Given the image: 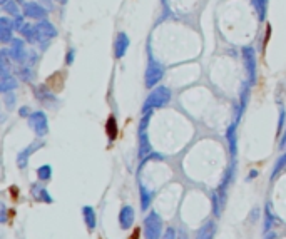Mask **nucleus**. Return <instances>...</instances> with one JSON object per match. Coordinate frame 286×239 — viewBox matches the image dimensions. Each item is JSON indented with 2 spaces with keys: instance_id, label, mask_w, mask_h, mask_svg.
<instances>
[{
  "instance_id": "393cba45",
  "label": "nucleus",
  "mask_w": 286,
  "mask_h": 239,
  "mask_svg": "<svg viewBox=\"0 0 286 239\" xmlns=\"http://www.w3.org/2000/svg\"><path fill=\"white\" fill-rule=\"evenodd\" d=\"M284 166H286V154L284 156H281L278 161H276V164L275 167H273V174H271V179H276V176L284 169Z\"/></svg>"
},
{
  "instance_id": "473e14b6",
  "label": "nucleus",
  "mask_w": 286,
  "mask_h": 239,
  "mask_svg": "<svg viewBox=\"0 0 286 239\" xmlns=\"http://www.w3.org/2000/svg\"><path fill=\"white\" fill-rule=\"evenodd\" d=\"M19 116H20V117H29V116H30V112H29V107H27V105L20 107V109H19Z\"/></svg>"
},
{
  "instance_id": "cd10ccee",
  "label": "nucleus",
  "mask_w": 286,
  "mask_h": 239,
  "mask_svg": "<svg viewBox=\"0 0 286 239\" xmlns=\"http://www.w3.org/2000/svg\"><path fill=\"white\" fill-rule=\"evenodd\" d=\"M12 23H14V31H22V27L26 25V22H23V19H22V15H19V17H14V20H12Z\"/></svg>"
},
{
  "instance_id": "6ab92c4d",
  "label": "nucleus",
  "mask_w": 286,
  "mask_h": 239,
  "mask_svg": "<svg viewBox=\"0 0 286 239\" xmlns=\"http://www.w3.org/2000/svg\"><path fill=\"white\" fill-rule=\"evenodd\" d=\"M139 193H141V209L142 211H148V207L151 206V201H153V193L141 181H139Z\"/></svg>"
},
{
  "instance_id": "7ed1b4c3",
  "label": "nucleus",
  "mask_w": 286,
  "mask_h": 239,
  "mask_svg": "<svg viewBox=\"0 0 286 239\" xmlns=\"http://www.w3.org/2000/svg\"><path fill=\"white\" fill-rule=\"evenodd\" d=\"M164 65L161 62H157L156 59L151 56L149 57V62H148V67H146V74H144V84L148 89H154L157 84L162 81L164 77Z\"/></svg>"
},
{
  "instance_id": "b1692460",
  "label": "nucleus",
  "mask_w": 286,
  "mask_h": 239,
  "mask_svg": "<svg viewBox=\"0 0 286 239\" xmlns=\"http://www.w3.org/2000/svg\"><path fill=\"white\" fill-rule=\"evenodd\" d=\"M17 4H19V2L9 0V2L4 5V10L7 12V14H10L12 17H19L20 15V10H19V5H17Z\"/></svg>"
},
{
  "instance_id": "72a5a7b5",
  "label": "nucleus",
  "mask_w": 286,
  "mask_h": 239,
  "mask_svg": "<svg viewBox=\"0 0 286 239\" xmlns=\"http://www.w3.org/2000/svg\"><path fill=\"white\" fill-rule=\"evenodd\" d=\"M258 176V171H251V172H249V177H248V181H249V179H253V177H256Z\"/></svg>"
},
{
  "instance_id": "aec40b11",
  "label": "nucleus",
  "mask_w": 286,
  "mask_h": 239,
  "mask_svg": "<svg viewBox=\"0 0 286 239\" xmlns=\"http://www.w3.org/2000/svg\"><path fill=\"white\" fill-rule=\"evenodd\" d=\"M273 221H275V216H273L271 204H270V202H266V206H265V224H263L265 234H268V232L271 231V228H273Z\"/></svg>"
},
{
  "instance_id": "9d476101",
  "label": "nucleus",
  "mask_w": 286,
  "mask_h": 239,
  "mask_svg": "<svg viewBox=\"0 0 286 239\" xmlns=\"http://www.w3.org/2000/svg\"><path fill=\"white\" fill-rule=\"evenodd\" d=\"M134 219H136V211H134V207L126 204L121 207L119 211V224H121V229H131V226L134 224Z\"/></svg>"
},
{
  "instance_id": "dca6fc26",
  "label": "nucleus",
  "mask_w": 286,
  "mask_h": 239,
  "mask_svg": "<svg viewBox=\"0 0 286 239\" xmlns=\"http://www.w3.org/2000/svg\"><path fill=\"white\" fill-rule=\"evenodd\" d=\"M82 216H84V223H86V226H87V231L89 232H94L96 231V226H97L96 209L92 206H84L82 207Z\"/></svg>"
},
{
  "instance_id": "4c0bfd02",
  "label": "nucleus",
  "mask_w": 286,
  "mask_h": 239,
  "mask_svg": "<svg viewBox=\"0 0 286 239\" xmlns=\"http://www.w3.org/2000/svg\"><path fill=\"white\" fill-rule=\"evenodd\" d=\"M15 2H19V4H22V2H23V0H15Z\"/></svg>"
},
{
  "instance_id": "f704fd0d",
  "label": "nucleus",
  "mask_w": 286,
  "mask_h": 239,
  "mask_svg": "<svg viewBox=\"0 0 286 239\" xmlns=\"http://www.w3.org/2000/svg\"><path fill=\"white\" fill-rule=\"evenodd\" d=\"M265 239H276V234H273V232H268V236Z\"/></svg>"
},
{
  "instance_id": "bb28decb",
  "label": "nucleus",
  "mask_w": 286,
  "mask_h": 239,
  "mask_svg": "<svg viewBox=\"0 0 286 239\" xmlns=\"http://www.w3.org/2000/svg\"><path fill=\"white\" fill-rule=\"evenodd\" d=\"M4 102H5V105H7V109H14V105L17 102V97H15L14 91L4 94Z\"/></svg>"
},
{
  "instance_id": "ddd939ff",
  "label": "nucleus",
  "mask_w": 286,
  "mask_h": 239,
  "mask_svg": "<svg viewBox=\"0 0 286 239\" xmlns=\"http://www.w3.org/2000/svg\"><path fill=\"white\" fill-rule=\"evenodd\" d=\"M127 49H129V37L124 32H119L114 42V56L115 59H123L126 56Z\"/></svg>"
},
{
  "instance_id": "2f4dec72",
  "label": "nucleus",
  "mask_w": 286,
  "mask_h": 239,
  "mask_svg": "<svg viewBox=\"0 0 286 239\" xmlns=\"http://www.w3.org/2000/svg\"><path fill=\"white\" fill-rule=\"evenodd\" d=\"M74 57H76V50H74V49H70L69 52H67V56H65V62H67V65H70L72 62H74Z\"/></svg>"
},
{
  "instance_id": "1a4fd4ad",
  "label": "nucleus",
  "mask_w": 286,
  "mask_h": 239,
  "mask_svg": "<svg viewBox=\"0 0 286 239\" xmlns=\"http://www.w3.org/2000/svg\"><path fill=\"white\" fill-rule=\"evenodd\" d=\"M23 15L29 17V19L44 20L47 17V10L37 2H27V4H23Z\"/></svg>"
},
{
  "instance_id": "a211bd4d",
  "label": "nucleus",
  "mask_w": 286,
  "mask_h": 239,
  "mask_svg": "<svg viewBox=\"0 0 286 239\" xmlns=\"http://www.w3.org/2000/svg\"><path fill=\"white\" fill-rule=\"evenodd\" d=\"M17 89V81L15 77H12L10 74L7 75H0V92L5 94V92H12Z\"/></svg>"
},
{
  "instance_id": "2eb2a0df",
  "label": "nucleus",
  "mask_w": 286,
  "mask_h": 239,
  "mask_svg": "<svg viewBox=\"0 0 286 239\" xmlns=\"http://www.w3.org/2000/svg\"><path fill=\"white\" fill-rule=\"evenodd\" d=\"M30 194H32V198L39 202H45V204H52L54 202L52 196L47 193V189L44 186H39V184H34L32 189H30Z\"/></svg>"
},
{
  "instance_id": "20e7f679",
  "label": "nucleus",
  "mask_w": 286,
  "mask_h": 239,
  "mask_svg": "<svg viewBox=\"0 0 286 239\" xmlns=\"http://www.w3.org/2000/svg\"><path fill=\"white\" fill-rule=\"evenodd\" d=\"M142 232L146 239H161L162 232V219L156 211H151L148 216L144 218Z\"/></svg>"
},
{
  "instance_id": "a878e982",
  "label": "nucleus",
  "mask_w": 286,
  "mask_h": 239,
  "mask_svg": "<svg viewBox=\"0 0 286 239\" xmlns=\"http://www.w3.org/2000/svg\"><path fill=\"white\" fill-rule=\"evenodd\" d=\"M107 134L111 137V141L115 137V134H117V122H115L114 117H109V121H107Z\"/></svg>"
},
{
  "instance_id": "7c9ffc66",
  "label": "nucleus",
  "mask_w": 286,
  "mask_h": 239,
  "mask_svg": "<svg viewBox=\"0 0 286 239\" xmlns=\"http://www.w3.org/2000/svg\"><path fill=\"white\" fill-rule=\"evenodd\" d=\"M162 239H176V229L174 228H168L166 232H164Z\"/></svg>"
},
{
  "instance_id": "39448f33",
  "label": "nucleus",
  "mask_w": 286,
  "mask_h": 239,
  "mask_svg": "<svg viewBox=\"0 0 286 239\" xmlns=\"http://www.w3.org/2000/svg\"><path fill=\"white\" fill-rule=\"evenodd\" d=\"M243 62H245L246 74H248V82L253 84L256 82V52H254L253 47H243L241 50Z\"/></svg>"
},
{
  "instance_id": "58836bf2",
  "label": "nucleus",
  "mask_w": 286,
  "mask_h": 239,
  "mask_svg": "<svg viewBox=\"0 0 286 239\" xmlns=\"http://www.w3.org/2000/svg\"><path fill=\"white\" fill-rule=\"evenodd\" d=\"M164 2H166V0H164Z\"/></svg>"
},
{
  "instance_id": "9b49d317",
  "label": "nucleus",
  "mask_w": 286,
  "mask_h": 239,
  "mask_svg": "<svg viewBox=\"0 0 286 239\" xmlns=\"http://www.w3.org/2000/svg\"><path fill=\"white\" fill-rule=\"evenodd\" d=\"M236 129H238V122H231L226 129V141H228L231 159H234L236 152H238V134H236Z\"/></svg>"
},
{
  "instance_id": "6e6552de",
  "label": "nucleus",
  "mask_w": 286,
  "mask_h": 239,
  "mask_svg": "<svg viewBox=\"0 0 286 239\" xmlns=\"http://www.w3.org/2000/svg\"><path fill=\"white\" fill-rule=\"evenodd\" d=\"M35 32H37V42H49L57 35L56 27L47 20H39V23L35 25Z\"/></svg>"
},
{
  "instance_id": "5701e85b",
  "label": "nucleus",
  "mask_w": 286,
  "mask_h": 239,
  "mask_svg": "<svg viewBox=\"0 0 286 239\" xmlns=\"http://www.w3.org/2000/svg\"><path fill=\"white\" fill-rule=\"evenodd\" d=\"M37 177H39V181H49V179L52 177V167L49 164L40 166L37 169Z\"/></svg>"
},
{
  "instance_id": "c85d7f7f",
  "label": "nucleus",
  "mask_w": 286,
  "mask_h": 239,
  "mask_svg": "<svg viewBox=\"0 0 286 239\" xmlns=\"http://www.w3.org/2000/svg\"><path fill=\"white\" fill-rule=\"evenodd\" d=\"M0 223L2 224L7 223V207H5L4 202L0 204Z\"/></svg>"
},
{
  "instance_id": "f3484780",
  "label": "nucleus",
  "mask_w": 286,
  "mask_h": 239,
  "mask_svg": "<svg viewBox=\"0 0 286 239\" xmlns=\"http://www.w3.org/2000/svg\"><path fill=\"white\" fill-rule=\"evenodd\" d=\"M216 232V224L214 221H206V223L201 226V229L196 232V239H212Z\"/></svg>"
},
{
  "instance_id": "f03ea898",
  "label": "nucleus",
  "mask_w": 286,
  "mask_h": 239,
  "mask_svg": "<svg viewBox=\"0 0 286 239\" xmlns=\"http://www.w3.org/2000/svg\"><path fill=\"white\" fill-rule=\"evenodd\" d=\"M153 112H148L144 114L141 122H139V129H137V139H139V159H146L153 152V147H151V141H149V134H148V127H149V119Z\"/></svg>"
},
{
  "instance_id": "423d86ee",
  "label": "nucleus",
  "mask_w": 286,
  "mask_h": 239,
  "mask_svg": "<svg viewBox=\"0 0 286 239\" xmlns=\"http://www.w3.org/2000/svg\"><path fill=\"white\" fill-rule=\"evenodd\" d=\"M29 125L34 130L35 136L44 137L49 134V121L44 111H35L29 116Z\"/></svg>"
},
{
  "instance_id": "f8f14e48",
  "label": "nucleus",
  "mask_w": 286,
  "mask_h": 239,
  "mask_svg": "<svg viewBox=\"0 0 286 239\" xmlns=\"http://www.w3.org/2000/svg\"><path fill=\"white\" fill-rule=\"evenodd\" d=\"M12 40H14V23L7 17H2L0 19V42L9 44Z\"/></svg>"
},
{
  "instance_id": "c756f323",
  "label": "nucleus",
  "mask_w": 286,
  "mask_h": 239,
  "mask_svg": "<svg viewBox=\"0 0 286 239\" xmlns=\"http://www.w3.org/2000/svg\"><path fill=\"white\" fill-rule=\"evenodd\" d=\"M284 117H286V112L281 107V111H279V124H278V134H281V127L284 125Z\"/></svg>"
},
{
  "instance_id": "4be33fe9",
  "label": "nucleus",
  "mask_w": 286,
  "mask_h": 239,
  "mask_svg": "<svg viewBox=\"0 0 286 239\" xmlns=\"http://www.w3.org/2000/svg\"><path fill=\"white\" fill-rule=\"evenodd\" d=\"M253 2V7L256 9L258 12V19L263 22L266 19V4H268V0H251Z\"/></svg>"
},
{
  "instance_id": "f257e3e1",
  "label": "nucleus",
  "mask_w": 286,
  "mask_h": 239,
  "mask_svg": "<svg viewBox=\"0 0 286 239\" xmlns=\"http://www.w3.org/2000/svg\"><path fill=\"white\" fill-rule=\"evenodd\" d=\"M171 100V91L168 87L159 86L154 87L153 92L148 95V99L144 100L142 104V114H148V112H153L156 109H161V107H166Z\"/></svg>"
},
{
  "instance_id": "412c9836",
  "label": "nucleus",
  "mask_w": 286,
  "mask_h": 239,
  "mask_svg": "<svg viewBox=\"0 0 286 239\" xmlns=\"http://www.w3.org/2000/svg\"><path fill=\"white\" fill-rule=\"evenodd\" d=\"M20 34L27 39V42H37V32H35V25H32V23L26 22V25L22 27Z\"/></svg>"
},
{
  "instance_id": "4468645a",
  "label": "nucleus",
  "mask_w": 286,
  "mask_h": 239,
  "mask_svg": "<svg viewBox=\"0 0 286 239\" xmlns=\"http://www.w3.org/2000/svg\"><path fill=\"white\" fill-rule=\"evenodd\" d=\"M39 147H42V142H34V144H30L27 149H23V151L19 152V156H17V166H19V169H26L30 156H32Z\"/></svg>"
},
{
  "instance_id": "e433bc0d",
  "label": "nucleus",
  "mask_w": 286,
  "mask_h": 239,
  "mask_svg": "<svg viewBox=\"0 0 286 239\" xmlns=\"http://www.w3.org/2000/svg\"><path fill=\"white\" fill-rule=\"evenodd\" d=\"M7 2H9V0H0V4H2V5H5Z\"/></svg>"
},
{
  "instance_id": "0eeeda50",
  "label": "nucleus",
  "mask_w": 286,
  "mask_h": 239,
  "mask_svg": "<svg viewBox=\"0 0 286 239\" xmlns=\"http://www.w3.org/2000/svg\"><path fill=\"white\" fill-rule=\"evenodd\" d=\"M10 50H9V54H10V59L14 62H19V64H23L27 61V50H26V44H23V40L22 39H14L10 42Z\"/></svg>"
},
{
  "instance_id": "c9c22d12",
  "label": "nucleus",
  "mask_w": 286,
  "mask_h": 239,
  "mask_svg": "<svg viewBox=\"0 0 286 239\" xmlns=\"http://www.w3.org/2000/svg\"><path fill=\"white\" fill-rule=\"evenodd\" d=\"M56 2H59V4H62V5H64V4H67V0H56Z\"/></svg>"
}]
</instances>
